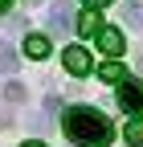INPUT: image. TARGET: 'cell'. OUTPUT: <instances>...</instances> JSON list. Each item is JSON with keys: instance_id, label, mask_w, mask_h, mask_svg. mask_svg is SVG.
Masks as SVG:
<instances>
[{"instance_id": "obj_1", "label": "cell", "mask_w": 143, "mask_h": 147, "mask_svg": "<svg viewBox=\"0 0 143 147\" xmlns=\"http://www.w3.org/2000/svg\"><path fill=\"white\" fill-rule=\"evenodd\" d=\"M61 131L78 147H111V139H115L111 119L102 110H94V106H69L61 115Z\"/></svg>"}, {"instance_id": "obj_2", "label": "cell", "mask_w": 143, "mask_h": 147, "mask_svg": "<svg viewBox=\"0 0 143 147\" xmlns=\"http://www.w3.org/2000/svg\"><path fill=\"white\" fill-rule=\"evenodd\" d=\"M119 106L127 110V115H143V82L119 78Z\"/></svg>"}, {"instance_id": "obj_3", "label": "cell", "mask_w": 143, "mask_h": 147, "mask_svg": "<svg viewBox=\"0 0 143 147\" xmlns=\"http://www.w3.org/2000/svg\"><path fill=\"white\" fill-rule=\"evenodd\" d=\"M49 29L53 33H74V8H69V0H57L49 8Z\"/></svg>"}, {"instance_id": "obj_4", "label": "cell", "mask_w": 143, "mask_h": 147, "mask_svg": "<svg viewBox=\"0 0 143 147\" xmlns=\"http://www.w3.org/2000/svg\"><path fill=\"white\" fill-rule=\"evenodd\" d=\"M61 65L74 74V78H82V74H90V53H86L82 45H69V49L61 53Z\"/></svg>"}, {"instance_id": "obj_5", "label": "cell", "mask_w": 143, "mask_h": 147, "mask_svg": "<svg viewBox=\"0 0 143 147\" xmlns=\"http://www.w3.org/2000/svg\"><path fill=\"white\" fill-rule=\"evenodd\" d=\"M94 37H98V49L106 53V57H119V53H123V33H119V29H102V25H98Z\"/></svg>"}, {"instance_id": "obj_6", "label": "cell", "mask_w": 143, "mask_h": 147, "mask_svg": "<svg viewBox=\"0 0 143 147\" xmlns=\"http://www.w3.org/2000/svg\"><path fill=\"white\" fill-rule=\"evenodd\" d=\"M25 53H29L33 61H45V57H49V37L29 33V37H25Z\"/></svg>"}, {"instance_id": "obj_7", "label": "cell", "mask_w": 143, "mask_h": 147, "mask_svg": "<svg viewBox=\"0 0 143 147\" xmlns=\"http://www.w3.org/2000/svg\"><path fill=\"white\" fill-rule=\"evenodd\" d=\"M21 65H16V49L8 41H0V74H16Z\"/></svg>"}, {"instance_id": "obj_8", "label": "cell", "mask_w": 143, "mask_h": 147, "mask_svg": "<svg viewBox=\"0 0 143 147\" xmlns=\"http://www.w3.org/2000/svg\"><path fill=\"white\" fill-rule=\"evenodd\" d=\"M98 78H102V82H119V78H127V69H123V65L111 57V61H102V65H98Z\"/></svg>"}, {"instance_id": "obj_9", "label": "cell", "mask_w": 143, "mask_h": 147, "mask_svg": "<svg viewBox=\"0 0 143 147\" xmlns=\"http://www.w3.org/2000/svg\"><path fill=\"white\" fill-rule=\"evenodd\" d=\"M78 33H86V37L98 33V8H86V12L78 16Z\"/></svg>"}, {"instance_id": "obj_10", "label": "cell", "mask_w": 143, "mask_h": 147, "mask_svg": "<svg viewBox=\"0 0 143 147\" xmlns=\"http://www.w3.org/2000/svg\"><path fill=\"white\" fill-rule=\"evenodd\" d=\"M123 139H127L131 147H143V119L135 115L131 123H127V131H123Z\"/></svg>"}, {"instance_id": "obj_11", "label": "cell", "mask_w": 143, "mask_h": 147, "mask_svg": "<svg viewBox=\"0 0 143 147\" xmlns=\"http://www.w3.org/2000/svg\"><path fill=\"white\" fill-rule=\"evenodd\" d=\"M123 21H127V25H135V29H143V4L127 0V4H123Z\"/></svg>"}, {"instance_id": "obj_12", "label": "cell", "mask_w": 143, "mask_h": 147, "mask_svg": "<svg viewBox=\"0 0 143 147\" xmlns=\"http://www.w3.org/2000/svg\"><path fill=\"white\" fill-rule=\"evenodd\" d=\"M21 98H25V86L21 82H8L4 86V102H21Z\"/></svg>"}, {"instance_id": "obj_13", "label": "cell", "mask_w": 143, "mask_h": 147, "mask_svg": "<svg viewBox=\"0 0 143 147\" xmlns=\"http://www.w3.org/2000/svg\"><path fill=\"white\" fill-rule=\"evenodd\" d=\"M111 0H86V8H106Z\"/></svg>"}, {"instance_id": "obj_14", "label": "cell", "mask_w": 143, "mask_h": 147, "mask_svg": "<svg viewBox=\"0 0 143 147\" xmlns=\"http://www.w3.org/2000/svg\"><path fill=\"white\" fill-rule=\"evenodd\" d=\"M21 147H45V143H41V139H29V143H21Z\"/></svg>"}, {"instance_id": "obj_15", "label": "cell", "mask_w": 143, "mask_h": 147, "mask_svg": "<svg viewBox=\"0 0 143 147\" xmlns=\"http://www.w3.org/2000/svg\"><path fill=\"white\" fill-rule=\"evenodd\" d=\"M8 4H12V0H0V12H4V8H8Z\"/></svg>"}]
</instances>
